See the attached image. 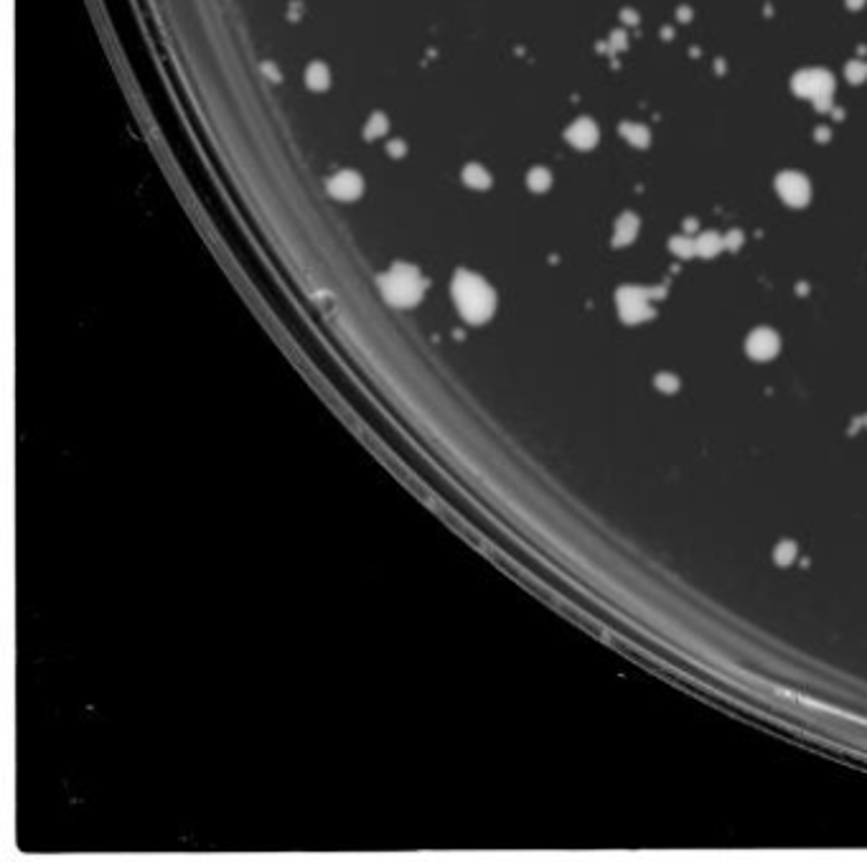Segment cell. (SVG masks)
Masks as SVG:
<instances>
[{
  "mask_svg": "<svg viewBox=\"0 0 867 867\" xmlns=\"http://www.w3.org/2000/svg\"><path fill=\"white\" fill-rule=\"evenodd\" d=\"M453 303L458 308L460 318L471 325H481L491 321L496 313V292L481 275L458 270L451 283Z\"/></svg>",
  "mask_w": 867,
  "mask_h": 867,
  "instance_id": "obj_1",
  "label": "cell"
},
{
  "mask_svg": "<svg viewBox=\"0 0 867 867\" xmlns=\"http://www.w3.org/2000/svg\"><path fill=\"white\" fill-rule=\"evenodd\" d=\"M379 288L387 303L394 308H412L422 301L427 290V280L415 265H394L379 277Z\"/></svg>",
  "mask_w": 867,
  "mask_h": 867,
  "instance_id": "obj_2",
  "label": "cell"
},
{
  "mask_svg": "<svg viewBox=\"0 0 867 867\" xmlns=\"http://www.w3.org/2000/svg\"><path fill=\"white\" fill-rule=\"evenodd\" d=\"M793 89H796L801 97L826 102L834 89V84H832V76L826 74V72H822V69H806V72H801V74L793 79Z\"/></svg>",
  "mask_w": 867,
  "mask_h": 867,
  "instance_id": "obj_3",
  "label": "cell"
},
{
  "mask_svg": "<svg viewBox=\"0 0 867 867\" xmlns=\"http://www.w3.org/2000/svg\"><path fill=\"white\" fill-rule=\"evenodd\" d=\"M328 193L339 201H354L364 193V178L356 171H339L328 178Z\"/></svg>",
  "mask_w": 867,
  "mask_h": 867,
  "instance_id": "obj_4",
  "label": "cell"
},
{
  "mask_svg": "<svg viewBox=\"0 0 867 867\" xmlns=\"http://www.w3.org/2000/svg\"><path fill=\"white\" fill-rule=\"evenodd\" d=\"M778 193H781V199L786 204H791V206H804L806 201H809V181L804 178L801 173H784L778 178Z\"/></svg>",
  "mask_w": 867,
  "mask_h": 867,
  "instance_id": "obj_5",
  "label": "cell"
},
{
  "mask_svg": "<svg viewBox=\"0 0 867 867\" xmlns=\"http://www.w3.org/2000/svg\"><path fill=\"white\" fill-rule=\"evenodd\" d=\"M618 308H621V316L625 321H641V318H646L651 313L646 292L639 290V288H623L618 292Z\"/></svg>",
  "mask_w": 867,
  "mask_h": 867,
  "instance_id": "obj_6",
  "label": "cell"
},
{
  "mask_svg": "<svg viewBox=\"0 0 867 867\" xmlns=\"http://www.w3.org/2000/svg\"><path fill=\"white\" fill-rule=\"evenodd\" d=\"M567 140H570V145L580 148V151H588V148H592L598 142V127H595L592 120L580 117V120H575L572 125L567 127Z\"/></svg>",
  "mask_w": 867,
  "mask_h": 867,
  "instance_id": "obj_7",
  "label": "cell"
},
{
  "mask_svg": "<svg viewBox=\"0 0 867 867\" xmlns=\"http://www.w3.org/2000/svg\"><path fill=\"white\" fill-rule=\"evenodd\" d=\"M775 349H778V339H775V334L768 331V328H758V331L751 334V339H748V351H751L756 358L773 356Z\"/></svg>",
  "mask_w": 867,
  "mask_h": 867,
  "instance_id": "obj_8",
  "label": "cell"
},
{
  "mask_svg": "<svg viewBox=\"0 0 867 867\" xmlns=\"http://www.w3.org/2000/svg\"><path fill=\"white\" fill-rule=\"evenodd\" d=\"M463 184L471 186V189H478V191H484L491 186V173L486 171L484 166H478V163H471V166L463 168Z\"/></svg>",
  "mask_w": 867,
  "mask_h": 867,
  "instance_id": "obj_9",
  "label": "cell"
},
{
  "mask_svg": "<svg viewBox=\"0 0 867 867\" xmlns=\"http://www.w3.org/2000/svg\"><path fill=\"white\" fill-rule=\"evenodd\" d=\"M306 84H308L310 89H316V92L328 89V84H331V72H328V67L321 64V61L310 64L308 72H306Z\"/></svg>",
  "mask_w": 867,
  "mask_h": 867,
  "instance_id": "obj_10",
  "label": "cell"
},
{
  "mask_svg": "<svg viewBox=\"0 0 867 867\" xmlns=\"http://www.w3.org/2000/svg\"><path fill=\"white\" fill-rule=\"evenodd\" d=\"M725 244H727L725 237H720V234L715 232H705L700 239L694 242V250L700 252V255H705V257H712V255H717Z\"/></svg>",
  "mask_w": 867,
  "mask_h": 867,
  "instance_id": "obj_11",
  "label": "cell"
},
{
  "mask_svg": "<svg viewBox=\"0 0 867 867\" xmlns=\"http://www.w3.org/2000/svg\"><path fill=\"white\" fill-rule=\"evenodd\" d=\"M639 234V219L634 214H623L616 224V244H628Z\"/></svg>",
  "mask_w": 867,
  "mask_h": 867,
  "instance_id": "obj_12",
  "label": "cell"
},
{
  "mask_svg": "<svg viewBox=\"0 0 867 867\" xmlns=\"http://www.w3.org/2000/svg\"><path fill=\"white\" fill-rule=\"evenodd\" d=\"M526 186H529L532 191H547V189L552 186V173L542 166L532 168L529 175H526Z\"/></svg>",
  "mask_w": 867,
  "mask_h": 867,
  "instance_id": "obj_13",
  "label": "cell"
},
{
  "mask_svg": "<svg viewBox=\"0 0 867 867\" xmlns=\"http://www.w3.org/2000/svg\"><path fill=\"white\" fill-rule=\"evenodd\" d=\"M387 130H389V120H387L382 112H374V115L367 120V125H364V138L374 140V138H382Z\"/></svg>",
  "mask_w": 867,
  "mask_h": 867,
  "instance_id": "obj_14",
  "label": "cell"
},
{
  "mask_svg": "<svg viewBox=\"0 0 867 867\" xmlns=\"http://www.w3.org/2000/svg\"><path fill=\"white\" fill-rule=\"evenodd\" d=\"M621 133H623L625 140L631 142V145H636V148H643V145L649 142V130L643 125H636V122H625V125L621 127Z\"/></svg>",
  "mask_w": 867,
  "mask_h": 867,
  "instance_id": "obj_15",
  "label": "cell"
},
{
  "mask_svg": "<svg viewBox=\"0 0 867 867\" xmlns=\"http://www.w3.org/2000/svg\"><path fill=\"white\" fill-rule=\"evenodd\" d=\"M847 76H850V82H862L867 76V67L862 61H852L850 67H847Z\"/></svg>",
  "mask_w": 867,
  "mask_h": 867,
  "instance_id": "obj_16",
  "label": "cell"
},
{
  "mask_svg": "<svg viewBox=\"0 0 867 867\" xmlns=\"http://www.w3.org/2000/svg\"><path fill=\"white\" fill-rule=\"evenodd\" d=\"M387 153H389V156H405V153H407V145L402 140H392L387 145Z\"/></svg>",
  "mask_w": 867,
  "mask_h": 867,
  "instance_id": "obj_17",
  "label": "cell"
}]
</instances>
